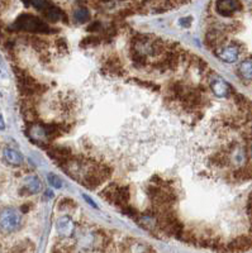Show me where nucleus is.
<instances>
[{"label": "nucleus", "instance_id": "obj_18", "mask_svg": "<svg viewBox=\"0 0 252 253\" xmlns=\"http://www.w3.org/2000/svg\"><path fill=\"white\" fill-rule=\"evenodd\" d=\"M31 5L35 6L37 10H40V12H46L47 9L51 6V4L47 1V0H32V4Z\"/></svg>", "mask_w": 252, "mask_h": 253}, {"label": "nucleus", "instance_id": "obj_25", "mask_svg": "<svg viewBox=\"0 0 252 253\" xmlns=\"http://www.w3.org/2000/svg\"><path fill=\"white\" fill-rule=\"evenodd\" d=\"M29 205H32V204H24L23 207H20V210H22L23 213H27V211H28V210L31 209V207H29Z\"/></svg>", "mask_w": 252, "mask_h": 253}, {"label": "nucleus", "instance_id": "obj_12", "mask_svg": "<svg viewBox=\"0 0 252 253\" xmlns=\"http://www.w3.org/2000/svg\"><path fill=\"white\" fill-rule=\"evenodd\" d=\"M238 75L245 81H252V57H246L238 65Z\"/></svg>", "mask_w": 252, "mask_h": 253}, {"label": "nucleus", "instance_id": "obj_5", "mask_svg": "<svg viewBox=\"0 0 252 253\" xmlns=\"http://www.w3.org/2000/svg\"><path fill=\"white\" fill-rule=\"evenodd\" d=\"M229 160H231V164L235 165L238 169L246 166L249 164V152L246 147L240 143H235L232 151L229 152Z\"/></svg>", "mask_w": 252, "mask_h": 253}, {"label": "nucleus", "instance_id": "obj_7", "mask_svg": "<svg viewBox=\"0 0 252 253\" xmlns=\"http://www.w3.org/2000/svg\"><path fill=\"white\" fill-rule=\"evenodd\" d=\"M250 248H252V234H250V236L238 237V238L233 239L231 243L227 245V252H245V251L250 250Z\"/></svg>", "mask_w": 252, "mask_h": 253}, {"label": "nucleus", "instance_id": "obj_15", "mask_svg": "<svg viewBox=\"0 0 252 253\" xmlns=\"http://www.w3.org/2000/svg\"><path fill=\"white\" fill-rule=\"evenodd\" d=\"M131 58H132L133 66L136 69H142V67H146L149 63H147V56L142 55V53H138V52L132 51L131 49Z\"/></svg>", "mask_w": 252, "mask_h": 253}, {"label": "nucleus", "instance_id": "obj_21", "mask_svg": "<svg viewBox=\"0 0 252 253\" xmlns=\"http://www.w3.org/2000/svg\"><path fill=\"white\" fill-rule=\"evenodd\" d=\"M132 81L138 83V85H141V86H145V87H147V89H151L152 91H158V90H160V86H158V85H155V84L150 83V81H140V80H137V79H132Z\"/></svg>", "mask_w": 252, "mask_h": 253}, {"label": "nucleus", "instance_id": "obj_20", "mask_svg": "<svg viewBox=\"0 0 252 253\" xmlns=\"http://www.w3.org/2000/svg\"><path fill=\"white\" fill-rule=\"evenodd\" d=\"M76 207V204H75L74 200H71V199L66 198V199H62L60 203H58V209L63 210V209H71V208H75Z\"/></svg>", "mask_w": 252, "mask_h": 253}, {"label": "nucleus", "instance_id": "obj_6", "mask_svg": "<svg viewBox=\"0 0 252 253\" xmlns=\"http://www.w3.org/2000/svg\"><path fill=\"white\" fill-rule=\"evenodd\" d=\"M42 190V182L40 178L35 175H28L24 178L23 186L19 190L20 196L33 195V194H38Z\"/></svg>", "mask_w": 252, "mask_h": 253}, {"label": "nucleus", "instance_id": "obj_4", "mask_svg": "<svg viewBox=\"0 0 252 253\" xmlns=\"http://www.w3.org/2000/svg\"><path fill=\"white\" fill-rule=\"evenodd\" d=\"M215 10L222 17H232L235 13L242 10V4L240 0H218L215 3Z\"/></svg>", "mask_w": 252, "mask_h": 253}, {"label": "nucleus", "instance_id": "obj_10", "mask_svg": "<svg viewBox=\"0 0 252 253\" xmlns=\"http://www.w3.org/2000/svg\"><path fill=\"white\" fill-rule=\"evenodd\" d=\"M104 71L110 74V75L114 76H122L124 74L123 65L120 62L119 58L117 56H110V57L106 60V62L104 63Z\"/></svg>", "mask_w": 252, "mask_h": 253}, {"label": "nucleus", "instance_id": "obj_9", "mask_svg": "<svg viewBox=\"0 0 252 253\" xmlns=\"http://www.w3.org/2000/svg\"><path fill=\"white\" fill-rule=\"evenodd\" d=\"M56 229H57L58 234L63 238H70L74 236L75 232V224L74 221L69 218V216H61L57 221H56Z\"/></svg>", "mask_w": 252, "mask_h": 253}, {"label": "nucleus", "instance_id": "obj_26", "mask_svg": "<svg viewBox=\"0 0 252 253\" xmlns=\"http://www.w3.org/2000/svg\"><path fill=\"white\" fill-rule=\"evenodd\" d=\"M249 157H250V160H251V162H252V142L250 143V147H249Z\"/></svg>", "mask_w": 252, "mask_h": 253}, {"label": "nucleus", "instance_id": "obj_2", "mask_svg": "<svg viewBox=\"0 0 252 253\" xmlns=\"http://www.w3.org/2000/svg\"><path fill=\"white\" fill-rule=\"evenodd\" d=\"M22 216L17 209L12 207L3 208L1 210V230L4 233H12L19 229Z\"/></svg>", "mask_w": 252, "mask_h": 253}, {"label": "nucleus", "instance_id": "obj_17", "mask_svg": "<svg viewBox=\"0 0 252 253\" xmlns=\"http://www.w3.org/2000/svg\"><path fill=\"white\" fill-rule=\"evenodd\" d=\"M101 42V40L99 37H95V36H90V37H86L81 41L80 46L86 48V47H92V46H97Z\"/></svg>", "mask_w": 252, "mask_h": 253}, {"label": "nucleus", "instance_id": "obj_22", "mask_svg": "<svg viewBox=\"0 0 252 253\" xmlns=\"http://www.w3.org/2000/svg\"><path fill=\"white\" fill-rule=\"evenodd\" d=\"M47 180H49L50 185H52L53 187H57V189L62 187V181H61V178L57 177L56 175H53V173H50Z\"/></svg>", "mask_w": 252, "mask_h": 253}, {"label": "nucleus", "instance_id": "obj_13", "mask_svg": "<svg viewBox=\"0 0 252 253\" xmlns=\"http://www.w3.org/2000/svg\"><path fill=\"white\" fill-rule=\"evenodd\" d=\"M43 15H45V17H46V19L50 20V22H58V20H63V22H66L67 20L65 13H63L61 9L56 8V6H53V5L50 6L46 12H43Z\"/></svg>", "mask_w": 252, "mask_h": 253}, {"label": "nucleus", "instance_id": "obj_11", "mask_svg": "<svg viewBox=\"0 0 252 253\" xmlns=\"http://www.w3.org/2000/svg\"><path fill=\"white\" fill-rule=\"evenodd\" d=\"M3 157L6 164L13 165V166H20L23 164V156L20 155V152L13 150V148H9V147L4 148Z\"/></svg>", "mask_w": 252, "mask_h": 253}, {"label": "nucleus", "instance_id": "obj_8", "mask_svg": "<svg viewBox=\"0 0 252 253\" xmlns=\"http://www.w3.org/2000/svg\"><path fill=\"white\" fill-rule=\"evenodd\" d=\"M210 87H212V91L217 96H221V98H227V96L232 94L231 86H229L223 79H221L217 75H213L212 79H210Z\"/></svg>", "mask_w": 252, "mask_h": 253}, {"label": "nucleus", "instance_id": "obj_24", "mask_svg": "<svg viewBox=\"0 0 252 253\" xmlns=\"http://www.w3.org/2000/svg\"><path fill=\"white\" fill-rule=\"evenodd\" d=\"M190 23H192V18H183V19H180V24H181V26L188 27Z\"/></svg>", "mask_w": 252, "mask_h": 253}, {"label": "nucleus", "instance_id": "obj_16", "mask_svg": "<svg viewBox=\"0 0 252 253\" xmlns=\"http://www.w3.org/2000/svg\"><path fill=\"white\" fill-rule=\"evenodd\" d=\"M74 18L79 23H85V22H88L90 19V14L85 8H79L75 10Z\"/></svg>", "mask_w": 252, "mask_h": 253}, {"label": "nucleus", "instance_id": "obj_19", "mask_svg": "<svg viewBox=\"0 0 252 253\" xmlns=\"http://www.w3.org/2000/svg\"><path fill=\"white\" fill-rule=\"evenodd\" d=\"M56 47H57L58 52L62 53V55L67 53V51H69V46H67L66 40H63V38H58V40L56 41Z\"/></svg>", "mask_w": 252, "mask_h": 253}, {"label": "nucleus", "instance_id": "obj_27", "mask_svg": "<svg viewBox=\"0 0 252 253\" xmlns=\"http://www.w3.org/2000/svg\"><path fill=\"white\" fill-rule=\"evenodd\" d=\"M46 195L50 196V198H52V196H53V193H52V191H47Z\"/></svg>", "mask_w": 252, "mask_h": 253}, {"label": "nucleus", "instance_id": "obj_1", "mask_svg": "<svg viewBox=\"0 0 252 253\" xmlns=\"http://www.w3.org/2000/svg\"><path fill=\"white\" fill-rule=\"evenodd\" d=\"M10 29L15 31L28 32V33H43V35H50L54 33L56 29L51 28L47 23H45L40 18L32 14H22L17 18Z\"/></svg>", "mask_w": 252, "mask_h": 253}, {"label": "nucleus", "instance_id": "obj_3", "mask_svg": "<svg viewBox=\"0 0 252 253\" xmlns=\"http://www.w3.org/2000/svg\"><path fill=\"white\" fill-rule=\"evenodd\" d=\"M241 49H242V46H241L238 42L233 44H229V46H223L219 49L215 51V55L218 56V58H221L222 61L228 63L236 62L238 60L241 55Z\"/></svg>", "mask_w": 252, "mask_h": 253}, {"label": "nucleus", "instance_id": "obj_23", "mask_svg": "<svg viewBox=\"0 0 252 253\" xmlns=\"http://www.w3.org/2000/svg\"><path fill=\"white\" fill-rule=\"evenodd\" d=\"M101 22H94V23H92L89 27H88V31H89V32H98V31H101Z\"/></svg>", "mask_w": 252, "mask_h": 253}, {"label": "nucleus", "instance_id": "obj_14", "mask_svg": "<svg viewBox=\"0 0 252 253\" xmlns=\"http://www.w3.org/2000/svg\"><path fill=\"white\" fill-rule=\"evenodd\" d=\"M10 253H35V245L31 241H23L15 245Z\"/></svg>", "mask_w": 252, "mask_h": 253}]
</instances>
